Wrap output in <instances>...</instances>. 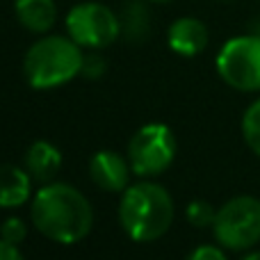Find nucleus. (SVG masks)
<instances>
[{"instance_id": "f257e3e1", "label": "nucleus", "mask_w": 260, "mask_h": 260, "mask_svg": "<svg viewBox=\"0 0 260 260\" xmlns=\"http://www.w3.org/2000/svg\"><path fill=\"white\" fill-rule=\"evenodd\" d=\"M32 226L57 244H78L91 233L94 208L89 199L69 183H46L30 201Z\"/></svg>"}, {"instance_id": "f03ea898", "label": "nucleus", "mask_w": 260, "mask_h": 260, "mask_svg": "<svg viewBox=\"0 0 260 260\" xmlns=\"http://www.w3.org/2000/svg\"><path fill=\"white\" fill-rule=\"evenodd\" d=\"M176 206L165 185L151 178L128 185L119 201V224L135 242H155L171 229Z\"/></svg>"}, {"instance_id": "7ed1b4c3", "label": "nucleus", "mask_w": 260, "mask_h": 260, "mask_svg": "<svg viewBox=\"0 0 260 260\" xmlns=\"http://www.w3.org/2000/svg\"><path fill=\"white\" fill-rule=\"evenodd\" d=\"M71 37L44 35L27 48L23 57L25 82L37 91H48L64 87L82 73L85 53Z\"/></svg>"}, {"instance_id": "20e7f679", "label": "nucleus", "mask_w": 260, "mask_h": 260, "mask_svg": "<svg viewBox=\"0 0 260 260\" xmlns=\"http://www.w3.org/2000/svg\"><path fill=\"white\" fill-rule=\"evenodd\" d=\"M212 235L226 251H249L260 242V199L240 194L217 208Z\"/></svg>"}, {"instance_id": "39448f33", "label": "nucleus", "mask_w": 260, "mask_h": 260, "mask_svg": "<svg viewBox=\"0 0 260 260\" xmlns=\"http://www.w3.org/2000/svg\"><path fill=\"white\" fill-rule=\"evenodd\" d=\"M178 142L167 123H146L137 128L128 142L130 169L139 178H155L165 174L176 160Z\"/></svg>"}, {"instance_id": "423d86ee", "label": "nucleus", "mask_w": 260, "mask_h": 260, "mask_svg": "<svg viewBox=\"0 0 260 260\" xmlns=\"http://www.w3.org/2000/svg\"><path fill=\"white\" fill-rule=\"evenodd\" d=\"M217 76L235 91H260V35H240L219 48L215 59Z\"/></svg>"}, {"instance_id": "0eeeda50", "label": "nucleus", "mask_w": 260, "mask_h": 260, "mask_svg": "<svg viewBox=\"0 0 260 260\" xmlns=\"http://www.w3.org/2000/svg\"><path fill=\"white\" fill-rule=\"evenodd\" d=\"M67 32L78 46L101 50L121 37V18L103 3H78L67 14Z\"/></svg>"}, {"instance_id": "6e6552de", "label": "nucleus", "mask_w": 260, "mask_h": 260, "mask_svg": "<svg viewBox=\"0 0 260 260\" xmlns=\"http://www.w3.org/2000/svg\"><path fill=\"white\" fill-rule=\"evenodd\" d=\"M130 162L117 151H99L89 160V176L105 192H123L130 185Z\"/></svg>"}, {"instance_id": "1a4fd4ad", "label": "nucleus", "mask_w": 260, "mask_h": 260, "mask_svg": "<svg viewBox=\"0 0 260 260\" xmlns=\"http://www.w3.org/2000/svg\"><path fill=\"white\" fill-rule=\"evenodd\" d=\"M210 32L201 18L180 16L169 25L167 32V44L180 57H197L208 48Z\"/></svg>"}, {"instance_id": "9d476101", "label": "nucleus", "mask_w": 260, "mask_h": 260, "mask_svg": "<svg viewBox=\"0 0 260 260\" xmlns=\"http://www.w3.org/2000/svg\"><path fill=\"white\" fill-rule=\"evenodd\" d=\"M27 174L32 176L35 183H53L55 176L62 169V153L55 144L46 142V139H37L27 146L25 151V165Z\"/></svg>"}, {"instance_id": "9b49d317", "label": "nucleus", "mask_w": 260, "mask_h": 260, "mask_svg": "<svg viewBox=\"0 0 260 260\" xmlns=\"http://www.w3.org/2000/svg\"><path fill=\"white\" fill-rule=\"evenodd\" d=\"M32 176L25 167L0 165V208L14 210L32 199Z\"/></svg>"}, {"instance_id": "f8f14e48", "label": "nucleus", "mask_w": 260, "mask_h": 260, "mask_svg": "<svg viewBox=\"0 0 260 260\" xmlns=\"http://www.w3.org/2000/svg\"><path fill=\"white\" fill-rule=\"evenodd\" d=\"M16 21L32 35H48L57 21L55 0H14Z\"/></svg>"}, {"instance_id": "ddd939ff", "label": "nucleus", "mask_w": 260, "mask_h": 260, "mask_svg": "<svg viewBox=\"0 0 260 260\" xmlns=\"http://www.w3.org/2000/svg\"><path fill=\"white\" fill-rule=\"evenodd\" d=\"M119 18H121V35L128 41H144L148 37L151 18H148L146 5L142 0H130L123 5Z\"/></svg>"}, {"instance_id": "4468645a", "label": "nucleus", "mask_w": 260, "mask_h": 260, "mask_svg": "<svg viewBox=\"0 0 260 260\" xmlns=\"http://www.w3.org/2000/svg\"><path fill=\"white\" fill-rule=\"evenodd\" d=\"M240 128H242V137L244 144L249 146V151L256 157H260V96L256 101H251L249 108L244 110Z\"/></svg>"}, {"instance_id": "2eb2a0df", "label": "nucleus", "mask_w": 260, "mask_h": 260, "mask_svg": "<svg viewBox=\"0 0 260 260\" xmlns=\"http://www.w3.org/2000/svg\"><path fill=\"white\" fill-rule=\"evenodd\" d=\"M185 217H187V221L194 226V229H212L215 217H217V208L212 206V203L203 201V199H197V201L187 203Z\"/></svg>"}, {"instance_id": "dca6fc26", "label": "nucleus", "mask_w": 260, "mask_h": 260, "mask_svg": "<svg viewBox=\"0 0 260 260\" xmlns=\"http://www.w3.org/2000/svg\"><path fill=\"white\" fill-rule=\"evenodd\" d=\"M0 240L21 247V244L27 240V224L21 219V217H7V219L0 224Z\"/></svg>"}, {"instance_id": "f3484780", "label": "nucleus", "mask_w": 260, "mask_h": 260, "mask_svg": "<svg viewBox=\"0 0 260 260\" xmlns=\"http://www.w3.org/2000/svg\"><path fill=\"white\" fill-rule=\"evenodd\" d=\"M105 71H108V62H105L103 57H101L99 53H87L85 55V62H82V78H87V80H101V78L105 76Z\"/></svg>"}, {"instance_id": "a211bd4d", "label": "nucleus", "mask_w": 260, "mask_h": 260, "mask_svg": "<svg viewBox=\"0 0 260 260\" xmlns=\"http://www.w3.org/2000/svg\"><path fill=\"white\" fill-rule=\"evenodd\" d=\"M185 260H229V258H226V249L219 247V244H201L194 251H189Z\"/></svg>"}, {"instance_id": "6ab92c4d", "label": "nucleus", "mask_w": 260, "mask_h": 260, "mask_svg": "<svg viewBox=\"0 0 260 260\" xmlns=\"http://www.w3.org/2000/svg\"><path fill=\"white\" fill-rule=\"evenodd\" d=\"M0 260H25V256L21 253V249L16 244H9L5 240H0Z\"/></svg>"}, {"instance_id": "aec40b11", "label": "nucleus", "mask_w": 260, "mask_h": 260, "mask_svg": "<svg viewBox=\"0 0 260 260\" xmlns=\"http://www.w3.org/2000/svg\"><path fill=\"white\" fill-rule=\"evenodd\" d=\"M240 260H260V251L258 249H249V251H244V256Z\"/></svg>"}, {"instance_id": "412c9836", "label": "nucleus", "mask_w": 260, "mask_h": 260, "mask_svg": "<svg viewBox=\"0 0 260 260\" xmlns=\"http://www.w3.org/2000/svg\"><path fill=\"white\" fill-rule=\"evenodd\" d=\"M151 3H169V0H151Z\"/></svg>"}, {"instance_id": "4be33fe9", "label": "nucleus", "mask_w": 260, "mask_h": 260, "mask_svg": "<svg viewBox=\"0 0 260 260\" xmlns=\"http://www.w3.org/2000/svg\"><path fill=\"white\" fill-rule=\"evenodd\" d=\"M224 3H231V0H224Z\"/></svg>"}]
</instances>
